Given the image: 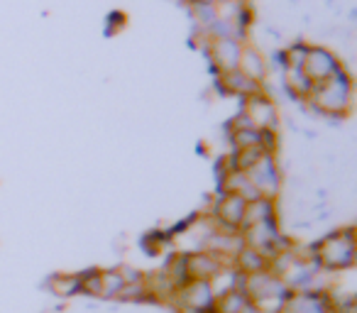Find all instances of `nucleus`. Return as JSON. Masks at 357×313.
Wrapping results in <instances>:
<instances>
[{"mask_svg":"<svg viewBox=\"0 0 357 313\" xmlns=\"http://www.w3.org/2000/svg\"><path fill=\"white\" fill-rule=\"evenodd\" d=\"M357 247H355V228L337 230V233L323 238L321 243L313 247V259L321 269L328 272H340V269H350L355 264Z\"/></svg>","mask_w":357,"mask_h":313,"instance_id":"obj_1","label":"nucleus"},{"mask_svg":"<svg viewBox=\"0 0 357 313\" xmlns=\"http://www.w3.org/2000/svg\"><path fill=\"white\" fill-rule=\"evenodd\" d=\"M308 98H313L318 110L328 115H342L350 108L352 98V81L342 69H337L333 76H328L321 84H313V91Z\"/></svg>","mask_w":357,"mask_h":313,"instance_id":"obj_2","label":"nucleus"},{"mask_svg":"<svg viewBox=\"0 0 357 313\" xmlns=\"http://www.w3.org/2000/svg\"><path fill=\"white\" fill-rule=\"evenodd\" d=\"M174 301L178 303V308H189L194 313H213V289L211 282H194L191 279L186 287H181L174 296Z\"/></svg>","mask_w":357,"mask_h":313,"instance_id":"obj_3","label":"nucleus"},{"mask_svg":"<svg viewBox=\"0 0 357 313\" xmlns=\"http://www.w3.org/2000/svg\"><path fill=\"white\" fill-rule=\"evenodd\" d=\"M245 206H248V201L240 199L238 194H223V199L215 204V220H218L220 230H225V233H240Z\"/></svg>","mask_w":357,"mask_h":313,"instance_id":"obj_4","label":"nucleus"},{"mask_svg":"<svg viewBox=\"0 0 357 313\" xmlns=\"http://www.w3.org/2000/svg\"><path fill=\"white\" fill-rule=\"evenodd\" d=\"M248 179L252 181V186L259 191V196L264 199H272L279 189V174L277 167H274L272 154H262V160L248 171Z\"/></svg>","mask_w":357,"mask_h":313,"instance_id":"obj_5","label":"nucleus"},{"mask_svg":"<svg viewBox=\"0 0 357 313\" xmlns=\"http://www.w3.org/2000/svg\"><path fill=\"white\" fill-rule=\"evenodd\" d=\"M223 267H228V264L215 257V254L206 252V250L186 254V272H189V279H194V282H211Z\"/></svg>","mask_w":357,"mask_h":313,"instance_id":"obj_6","label":"nucleus"},{"mask_svg":"<svg viewBox=\"0 0 357 313\" xmlns=\"http://www.w3.org/2000/svg\"><path fill=\"white\" fill-rule=\"evenodd\" d=\"M303 74L308 76V81L311 84H321V81H326L328 76L335 74L340 66H337L335 56L331 54V52L326 49H308L306 59H303Z\"/></svg>","mask_w":357,"mask_h":313,"instance_id":"obj_7","label":"nucleus"},{"mask_svg":"<svg viewBox=\"0 0 357 313\" xmlns=\"http://www.w3.org/2000/svg\"><path fill=\"white\" fill-rule=\"evenodd\" d=\"M282 313H333V296L326 291L294 293Z\"/></svg>","mask_w":357,"mask_h":313,"instance_id":"obj_8","label":"nucleus"},{"mask_svg":"<svg viewBox=\"0 0 357 313\" xmlns=\"http://www.w3.org/2000/svg\"><path fill=\"white\" fill-rule=\"evenodd\" d=\"M248 120L252 123L255 130H274L277 128V108L269 98H264L262 93L248 96V110H245Z\"/></svg>","mask_w":357,"mask_h":313,"instance_id":"obj_9","label":"nucleus"},{"mask_svg":"<svg viewBox=\"0 0 357 313\" xmlns=\"http://www.w3.org/2000/svg\"><path fill=\"white\" fill-rule=\"evenodd\" d=\"M233 267L238 269V272L243 274V277H250V274L267 272V269H269V259L262 257V254H259L257 250H252V247H248V245H245V247L240 250L238 254H235Z\"/></svg>","mask_w":357,"mask_h":313,"instance_id":"obj_10","label":"nucleus"},{"mask_svg":"<svg viewBox=\"0 0 357 313\" xmlns=\"http://www.w3.org/2000/svg\"><path fill=\"white\" fill-rule=\"evenodd\" d=\"M248 303H250V296L243 291V287L230 289V291L215 296L213 313H243Z\"/></svg>","mask_w":357,"mask_h":313,"instance_id":"obj_11","label":"nucleus"},{"mask_svg":"<svg viewBox=\"0 0 357 313\" xmlns=\"http://www.w3.org/2000/svg\"><path fill=\"white\" fill-rule=\"evenodd\" d=\"M215 59H218L220 69L223 71H233L238 69V59H240V45L233 40V37H228V40H215Z\"/></svg>","mask_w":357,"mask_h":313,"instance_id":"obj_12","label":"nucleus"},{"mask_svg":"<svg viewBox=\"0 0 357 313\" xmlns=\"http://www.w3.org/2000/svg\"><path fill=\"white\" fill-rule=\"evenodd\" d=\"M47 287L54 296L59 298H69L81 293V279L79 274H54V277L47 279Z\"/></svg>","mask_w":357,"mask_h":313,"instance_id":"obj_13","label":"nucleus"},{"mask_svg":"<svg viewBox=\"0 0 357 313\" xmlns=\"http://www.w3.org/2000/svg\"><path fill=\"white\" fill-rule=\"evenodd\" d=\"M238 71L243 76H248L250 81L259 84V81H262V76H264L262 56H259L255 49H243V52H240V59H238Z\"/></svg>","mask_w":357,"mask_h":313,"instance_id":"obj_14","label":"nucleus"},{"mask_svg":"<svg viewBox=\"0 0 357 313\" xmlns=\"http://www.w3.org/2000/svg\"><path fill=\"white\" fill-rule=\"evenodd\" d=\"M223 86L233 93H240V96H255L259 93V86L255 81H250L248 76H243L238 69L233 71H223Z\"/></svg>","mask_w":357,"mask_h":313,"instance_id":"obj_15","label":"nucleus"},{"mask_svg":"<svg viewBox=\"0 0 357 313\" xmlns=\"http://www.w3.org/2000/svg\"><path fill=\"white\" fill-rule=\"evenodd\" d=\"M164 274H167L169 282L176 287V291L181 287H186V284L191 282L189 272H186V254H174V257L167 262V267H164Z\"/></svg>","mask_w":357,"mask_h":313,"instance_id":"obj_16","label":"nucleus"},{"mask_svg":"<svg viewBox=\"0 0 357 313\" xmlns=\"http://www.w3.org/2000/svg\"><path fill=\"white\" fill-rule=\"evenodd\" d=\"M125 279L118 269H100V298H118Z\"/></svg>","mask_w":357,"mask_h":313,"instance_id":"obj_17","label":"nucleus"},{"mask_svg":"<svg viewBox=\"0 0 357 313\" xmlns=\"http://www.w3.org/2000/svg\"><path fill=\"white\" fill-rule=\"evenodd\" d=\"M262 154L264 152L259 149V144L238 149V152H235V157H233V171H243V174H248V171L252 169L259 160H262Z\"/></svg>","mask_w":357,"mask_h":313,"instance_id":"obj_18","label":"nucleus"},{"mask_svg":"<svg viewBox=\"0 0 357 313\" xmlns=\"http://www.w3.org/2000/svg\"><path fill=\"white\" fill-rule=\"evenodd\" d=\"M284 74H287V86L294 91L296 96H311L313 91V84L308 81V76L303 74V69H294V66H289V69H284Z\"/></svg>","mask_w":357,"mask_h":313,"instance_id":"obj_19","label":"nucleus"},{"mask_svg":"<svg viewBox=\"0 0 357 313\" xmlns=\"http://www.w3.org/2000/svg\"><path fill=\"white\" fill-rule=\"evenodd\" d=\"M118 301H123V303H144V301H149V293H147V287H144V279H142V282L125 284L123 291L118 293Z\"/></svg>","mask_w":357,"mask_h":313,"instance_id":"obj_20","label":"nucleus"},{"mask_svg":"<svg viewBox=\"0 0 357 313\" xmlns=\"http://www.w3.org/2000/svg\"><path fill=\"white\" fill-rule=\"evenodd\" d=\"M79 279H81V293L100 298V269H86V272L79 274Z\"/></svg>","mask_w":357,"mask_h":313,"instance_id":"obj_21","label":"nucleus"},{"mask_svg":"<svg viewBox=\"0 0 357 313\" xmlns=\"http://www.w3.org/2000/svg\"><path fill=\"white\" fill-rule=\"evenodd\" d=\"M233 142L238 149L243 147H255V144H259V130L255 128H238L233 132Z\"/></svg>","mask_w":357,"mask_h":313,"instance_id":"obj_22","label":"nucleus"},{"mask_svg":"<svg viewBox=\"0 0 357 313\" xmlns=\"http://www.w3.org/2000/svg\"><path fill=\"white\" fill-rule=\"evenodd\" d=\"M118 272L123 274L125 284H130V282H142V279H144V274L137 272V269H132V267H123V269H118Z\"/></svg>","mask_w":357,"mask_h":313,"instance_id":"obj_23","label":"nucleus"},{"mask_svg":"<svg viewBox=\"0 0 357 313\" xmlns=\"http://www.w3.org/2000/svg\"><path fill=\"white\" fill-rule=\"evenodd\" d=\"M243 313H264V311L257 306V303H252V301H250L248 306H245V311H243Z\"/></svg>","mask_w":357,"mask_h":313,"instance_id":"obj_24","label":"nucleus"}]
</instances>
